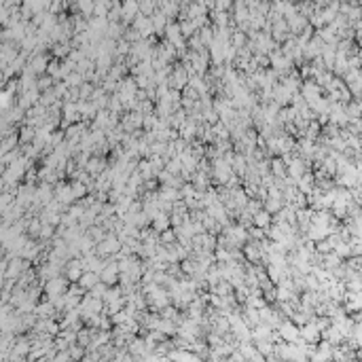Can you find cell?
Returning <instances> with one entry per match:
<instances>
[{
    "mask_svg": "<svg viewBox=\"0 0 362 362\" xmlns=\"http://www.w3.org/2000/svg\"><path fill=\"white\" fill-rule=\"evenodd\" d=\"M151 227L157 233H165V231H169V227H172V218H169V214H165V212H161V214L153 221Z\"/></svg>",
    "mask_w": 362,
    "mask_h": 362,
    "instance_id": "28",
    "label": "cell"
},
{
    "mask_svg": "<svg viewBox=\"0 0 362 362\" xmlns=\"http://www.w3.org/2000/svg\"><path fill=\"white\" fill-rule=\"evenodd\" d=\"M55 305L51 303V301H42V303H38V307H36V316L40 318V320H53L55 318Z\"/></svg>",
    "mask_w": 362,
    "mask_h": 362,
    "instance_id": "23",
    "label": "cell"
},
{
    "mask_svg": "<svg viewBox=\"0 0 362 362\" xmlns=\"http://www.w3.org/2000/svg\"><path fill=\"white\" fill-rule=\"evenodd\" d=\"M108 288H110V286H106V284H104V282H100V284H98V286H96L94 290H91V293H89V295H94V296H98V299H104V296H106V293H108Z\"/></svg>",
    "mask_w": 362,
    "mask_h": 362,
    "instance_id": "50",
    "label": "cell"
},
{
    "mask_svg": "<svg viewBox=\"0 0 362 362\" xmlns=\"http://www.w3.org/2000/svg\"><path fill=\"white\" fill-rule=\"evenodd\" d=\"M278 335H280V339H284L286 343H299V339H301L299 326H296L293 320L282 322V326L278 329Z\"/></svg>",
    "mask_w": 362,
    "mask_h": 362,
    "instance_id": "11",
    "label": "cell"
},
{
    "mask_svg": "<svg viewBox=\"0 0 362 362\" xmlns=\"http://www.w3.org/2000/svg\"><path fill=\"white\" fill-rule=\"evenodd\" d=\"M212 21H214V28H229L231 26V15L229 13H221V11H212Z\"/></svg>",
    "mask_w": 362,
    "mask_h": 362,
    "instance_id": "33",
    "label": "cell"
},
{
    "mask_svg": "<svg viewBox=\"0 0 362 362\" xmlns=\"http://www.w3.org/2000/svg\"><path fill=\"white\" fill-rule=\"evenodd\" d=\"M157 330H161L163 335H174V332H178V324L172 322V320H165V318H161Z\"/></svg>",
    "mask_w": 362,
    "mask_h": 362,
    "instance_id": "42",
    "label": "cell"
},
{
    "mask_svg": "<svg viewBox=\"0 0 362 362\" xmlns=\"http://www.w3.org/2000/svg\"><path fill=\"white\" fill-rule=\"evenodd\" d=\"M30 269H32L30 261L15 257V259H11L9 263H6V269H2V275H4V280H15L17 282L21 275H24L26 271H30Z\"/></svg>",
    "mask_w": 362,
    "mask_h": 362,
    "instance_id": "2",
    "label": "cell"
},
{
    "mask_svg": "<svg viewBox=\"0 0 362 362\" xmlns=\"http://www.w3.org/2000/svg\"><path fill=\"white\" fill-rule=\"evenodd\" d=\"M123 34H125L123 24H110L108 30H106V36H108L110 40H121L123 38Z\"/></svg>",
    "mask_w": 362,
    "mask_h": 362,
    "instance_id": "40",
    "label": "cell"
},
{
    "mask_svg": "<svg viewBox=\"0 0 362 362\" xmlns=\"http://www.w3.org/2000/svg\"><path fill=\"white\" fill-rule=\"evenodd\" d=\"M68 280L64 278V275H60V278H53V280H49L47 284H45V293H47V296H49V301L51 299H58V296H64L68 293Z\"/></svg>",
    "mask_w": 362,
    "mask_h": 362,
    "instance_id": "8",
    "label": "cell"
},
{
    "mask_svg": "<svg viewBox=\"0 0 362 362\" xmlns=\"http://www.w3.org/2000/svg\"><path fill=\"white\" fill-rule=\"evenodd\" d=\"M210 60L214 66H225V47L214 42V45L210 47Z\"/></svg>",
    "mask_w": 362,
    "mask_h": 362,
    "instance_id": "32",
    "label": "cell"
},
{
    "mask_svg": "<svg viewBox=\"0 0 362 362\" xmlns=\"http://www.w3.org/2000/svg\"><path fill=\"white\" fill-rule=\"evenodd\" d=\"M223 235L229 239V244H231V248H241V246H246L248 244V229H244L241 225H229V227H225L223 229Z\"/></svg>",
    "mask_w": 362,
    "mask_h": 362,
    "instance_id": "4",
    "label": "cell"
},
{
    "mask_svg": "<svg viewBox=\"0 0 362 362\" xmlns=\"http://www.w3.org/2000/svg\"><path fill=\"white\" fill-rule=\"evenodd\" d=\"M271 174H273L278 180L288 178V163L284 161L282 157H275V159H271Z\"/></svg>",
    "mask_w": 362,
    "mask_h": 362,
    "instance_id": "21",
    "label": "cell"
},
{
    "mask_svg": "<svg viewBox=\"0 0 362 362\" xmlns=\"http://www.w3.org/2000/svg\"><path fill=\"white\" fill-rule=\"evenodd\" d=\"M271 221H273V214H269L265 208L254 214V227H259V229H263V231H267L269 227H271Z\"/></svg>",
    "mask_w": 362,
    "mask_h": 362,
    "instance_id": "25",
    "label": "cell"
},
{
    "mask_svg": "<svg viewBox=\"0 0 362 362\" xmlns=\"http://www.w3.org/2000/svg\"><path fill=\"white\" fill-rule=\"evenodd\" d=\"M214 248H218V237H214L212 233H199V235L193 237V250H201V252H212Z\"/></svg>",
    "mask_w": 362,
    "mask_h": 362,
    "instance_id": "10",
    "label": "cell"
},
{
    "mask_svg": "<svg viewBox=\"0 0 362 362\" xmlns=\"http://www.w3.org/2000/svg\"><path fill=\"white\" fill-rule=\"evenodd\" d=\"M70 356H72V360H83L87 354H85V347L81 345H72L70 347Z\"/></svg>",
    "mask_w": 362,
    "mask_h": 362,
    "instance_id": "51",
    "label": "cell"
},
{
    "mask_svg": "<svg viewBox=\"0 0 362 362\" xmlns=\"http://www.w3.org/2000/svg\"><path fill=\"white\" fill-rule=\"evenodd\" d=\"M53 191H55V199H58L62 205H66V208H70L76 199H74V193H72V184L70 182H58L53 187Z\"/></svg>",
    "mask_w": 362,
    "mask_h": 362,
    "instance_id": "9",
    "label": "cell"
},
{
    "mask_svg": "<svg viewBox=\"0 0 362 362\" xmlns=\"http://www.w3.org/2000/svg\"><path fill=\"white\" fill-rule=\"evenodd\" d=\"M17 140H19V132L2 138V146H0V153H2V157H4V155H9V153H13V151H17V148H19L17 146Z\"/></svg>",
    "mask_w": 362,
    "mask_h": 362,
    "instance_id": "24",
    "label": "cell"
},
{
    "mask_svg": "<svg viewBox=\"0 0 362 362\" xmlns=\"http://www.w3.org/2000/svg\"><path fill=\"white\" fill-rule=\"evenodd\" d=\"M212 295H216V296H223V299H227V296H231L233 295V286L227 280H223L221 284H216L214 288H212Z\"/></svg>",
    "mask_w": 362,
    "mask_h": 362,
    "instance_id": "36",
    "label": "cell"
},
{
    "mask_svg": "<svg viewBox=\"0 0 362 362\" xmlns=\"http://www.w3.org/2000/svg\"><path fill=\"white\" fill-rule=\"evenodd\" d=\"M108 167L110 165H108V161H106L104 157H98V155H94V157L89 159V163H87V167H85V169H87V174H91L94 178H98V176L104 174Z\"/></svg>",
    "mask_w": 362,
    "mask_h": 362,
    "instance_id": "16",
    "label": "cell"
},
{
    "mask_svg": "<svg viewBox=\"0 0 362 362\" xmlns=\"http://www.w3.org/2000/svg\"><path fill=\"white\" fill-rule=\"evenodd\" d=\"M269 60H271V68L275 70V72L280 74V79L282 76H286V74H290L293 72V66H295V62L288 58L286 53L282 51V49H275V51L269 55Z\"/></svg>",
    "mask_w": 362,
    "mask_h": 362,
    "instance_id": "3",
    "label": "cell"
},
{
    "mask_svg": "<svg viewBox=\"0 0 362 362\" xmlns=\"http://www.w3.org/2000/svg\"><path fill=\"white\" fill-rule=\"evenodd\" d=\"M70 184H72V193H74V199L83 201L85 197H87V193H89V187H87V184H85V182H79V180H72Z\"/></svg>",
    "mask_w": 362,
    "mask_h": 362,
    "instance_id": "38",
    "label": "cell"
},
{
    "mask_svg": "<svg viewBox=\"0 0 362 362\" xmlns=\"http://www.w3.org/2000/svg\"><path fill=\"white\" fill-rule=\"evenodd\" d=\"M324 339H326L329 343H341V341H343V332L339 330L335 324H330L329 329L324 330Z\"/></svg>",
    "mask_w": 362,
    "mask_h": 362,
    "instance_id": "34",
    "label": "cell"
},
{
    "mask_svg": "<svg viewBox=\"0 0 362 362\" xmlns=\"http://www.w3.org/2000/svg\"><path fill=\"white\" fill-rule=\"evenodd\" d=\"M271 100L278 104V106H282V108H286L288 104H293V94H290V91L284 87L282 83H278L273 87V96H271Z\"/></svg>",
    "mask_w": 362,
    "mask_h": 362,
    "instance_id": "15",
    "label": "cell"
},
{
    "mask_svg": "<svg viewBox=\"0 0 362 362\" xmlns=\"http://www.w3.org/2000/svg\"><path fill=\"white\" fill-rule=\"evenodd\" d=\"M100 282H102V278H100L98 273H94V271H85V273H83V278H81V282H79V286H81V288H85L87 293H91V290H94Z\"/></svg>",
    "mask_w": 362,
    "mask_h": 362,
    "instance_id": "22",
    "label": "cell"
},
{
    "mask_svg": "<svg viewBox=\"0 0 362 362\" xmlns=\"http://www.w3.org/2000/svg\"><path fill=\"white\" fill-rule=\"evenodd\" d=\"M151 19H153V26H155V32H161V30H163V32H165V28H167V24H169V19H167L165 15H163V13H161L159 9H157V13H155V15H153Z\"/></svg>",
    "mask_w": 362,
    "mask_h": 362,
    "instance_id": "39",
    "label": "cell"
},
{
    "mask_svg": "<svg viewBox=\"0 0 362 362\" xmlns=\"http://www.w3.org/2000/svg\"><path fill=\"white\" fill-rule=\"evenodd\" d=\"M189 81H191V74H189L187 66H184V64H176V66L172 68V74H169L167 85L176 91H182L189 85Z\"/></svg>",
    "mask_w": 362,
    "mask_h": 362,
    "instance_id": "6",
    "label": "cell"
},
{
    "mask_svg": "<svg viewBox=\"0 0 362 362\" xmlns=\"http://www.w3.org/2000/svg\"><path fill=\"white\" fill-rule=\"evenodd\" d=\"M132 28H133V30H138V32H140V36H142V38H153V34H155L153 19H151V17H144V15H138L136 19H133Z\"/></svg>",
    "mask_w": 362,
    "mask_h": 362,
    "instance_id": "12",
    "label": "cell"
},
{
    "mask_svg": "<svg viewBox=\"0 0 362 362\" xmlns=\"http://www.w3.org/2000/svg\"><path fill=\"white\" fill-rule=\"evenodd\" d=\"M38 91H42V94H45V91H49V89H53V79L49 74H42V76H38Z\"/></svg>",
    "mask_w": 362,
    "mask_h": 362,
    "instance_id": "47",
    "label": "cell"
},
{
    "mask_svg": "<svg viewBox=\"0 0 362 362\" xmlns=\"http://www.w3.org/2000/svg\"><path fill=\"white\" fill-rule=\"evenodd\" d=\"M127 352H130L133 358H144L146 354H151V352H148V347H146L144 339H133V341L127 345Z\"/></svg>",
    "mask_w": 362,
    "mask_h": 362,
    "instance_id": "20",
    "label": "cell"
},
{
    "mask_svg": "<svg viewBox=\"0 0 362 362\" xmlns=\"http://www.w3.org/2000/svg\"><path fill=\"white\" fill-rule=\"evenodd\" d=\"M34 138H36V127H30V125L19 127V142L21 144H32Z\"/></svg>",
    "mask_w": 362,
    "mask_h": 362,
    "instance_id": "31",
    "label": "cell"
},
{
    "mask_svg": "<svg viewBox=\"0 0 362 362\" xmlns=\"http://www.w3.org/2000/svg\"><path fill=\"white\" fill-rule=\"evenodd\" d=\"M159 9V2H153V0H142L140 2V15L144 17H153Z\"/></svg>",
    "mask_w": 362,
    "mask_h": 362,
    "instance_id": "37",
    "label": "cell"
},
{
    "mask_svg": "<svg viewBox=\"0 0 362 362\" xmlns=\"http://www.w3.org/2000/svg\"><path fill=\"white\" fill-rule=\"evenodd\" d=\"M138 172L142 174V178L144 180H155V172H153V167H151V161L148 159H144V161H140L138 163Z\"/></svg>",
    "mask_w": 362,
    "mask_h": 362,
    "instance_id": "43",
    "label": "cell"
},
{
    "mask_svg": "<svg viewBox=\"0 0 362 362\" xmlns=\"http://www.w3.org/2000/svg\"><path fill=\"white\" fill-rule=\"evenodd\" d=\"M49 64H51V60H49V55H47V53H32V55H30V60H28V66H26L24 72H30V74L42 76V74H47Z\"/></svg>",
    "mask_w": 362,
    "mask_h": 362,
    "instance_id": "5",
    "label": "cell"
},
{
    "mask_svg": "<svg viewBox=\"0 0 362 362\" xmlns=\"http://www.w3.org/2000/svg\"><path fill=\"white\" fill-rule=\"evenodd\" d=\"M254 345H257V350L265 358H269V356H273V354H275V341H273V339H257Z\"/></svg>",
    "mask_w": 362,
    "mask_h": 362,
    "instance_id": "27",
    "label": "cell"
},
{
    "mask_svg": "<svg viewBox=\"0 0 362 362\" xmlns=\"http://www.w3.org/2000/svg\"><path fill=\"white\" fill-rule=\"evenodd\" d=\"M64 142H66V132H60L58 130V132L51 133V138H49V146L55 151V148H58L60 144H64Z\"/></svg>",
    "mask_w": 362,
    "mask_h": 362,
    "instance_id": "46",
    "label": "cell"
},
{
    "mask_svg": "<svg viewBox=\"0 0 362 362\" xmlns=\"http://www.w3.org/2000/svg\"><path fill=\"white\" fill-rule=\"evenodd\" d=\"M79 110H81V119H96V115L100 112L91 100H87V102L81 100V102H79Z\"/></svg>",
    "mask_w": 362,
    "mask_h": 362,
    "instance_id": "30",
    "label": "cell"
},
{
    "mask_svg": "<svg viewBox=\"0 0 362 362\" xmlns=\"http://www.w3.org/2000/svg\"><path fill=\"white\" fill-rule=\"evenodd\" d=\"M244 254H246L248 263L257 265V263H263V254H265V250H263L261 241H248V244L244 246Z\"/></svg>",
    "mask_w": 362,
    "mask_h": 362,
    "instance_id": "13",
    "label": "cell"
},
{
    "mask_svg": "<svg viewBox=\"0 0 362 362\" xmlns=\"http://www.w3.org/2000/svg\"><path fill=\"white\" fill-rule=\"evenodd\" d=\"M66 83H68V87H72V89H79L81 85H85L87 81H85V76H83L81 72H72V74H70L68 79H66Z\"/></svg>",
    "mask_w": 362,
    "mask_h": 362,
    "instance_id": "45",
    "label": "cell"
},
{
    "mask_svg": "<svg viewBox=\"0 0 362 362\" xmlns=\"http://www.w3.org/2000/svg\"><path fill=\"white\" fill-rule=\"evenodd\" d=\"M263 208H265L269 214H278V212L284 208V199H275V197H267L265 203H263Z\"/></svg>",
    "mask_w": 362,
    "mask_h": 362,
    "instance_id": "35",
    "label": "cell"
},
{
    "mask_svg": "<svg viewBox=\"0 0 362 362\" xmlns=\"http://www.w3.org/2000/svg\"><path fill=\"white\" fill-rule=\"evenodd\" d=\"M180 30H182V36L187 38V40L197 34V28L193 24V19H180Z\"/></svg>",
    "mask_w": 362,
    "mask_h": 362,
    "instance_id": "41",
    "label": "cell"
},
{
    "mask_svg": "<svg viewBox=\"0 0 362 362\" xmlns=\"http://www.w3.org/2000/svg\"><path fill=\"white\" fill-rule=\"evenodd\" d=\"M53 362H72V356H70V350H66V352H58V354H55V358H53Z\"/></svg>",
    "mask_w": 362,
    "mask_h": 362,
    "instance_id": "52",
    "label": "cell"
},
{
    "mask_svg": "<svg viewBox=\"0 0 362 362\" xmlns=\"http://www.w3.org/2000/svg\"><path fill=\"white\" fill-rule=\"evenodd\" d=\"M108 26H110V21L106 19V17H91L89 19V30L91 32H98V34H104V36H106V30H108Z\"/></svg>",
    "mask_w": 362,
    "mask_h": 362,
    "instance_id": "29",
    "label": "cell"
},
{
    "mask_svg": "<svg viewBox=\"0 0 362 362\" xmlns=\"http://www.w3.org/2000/svg\"><path fill=\"white\" fill-rule=\"evenodd\" d=\"M85 271H87V269H85V261L81 257L79 259H70L66 263V267H64V278H66L68 282H72V284H79Z\"/></svg>",
    "mask_w": 362,
    "mask_h": 362,
    "instance_id": "7",
    "label": "cell"
},
{
    "mask_svg": "<svg viewBox=\"0 0 362 362\" xmlns=\"http://www.w3.org/2000/svg\"><path fill=\"white\" fill-rule=\"evenodd\" d=\"M299 332H301V339H303L305 343H316L318 339H320V335H322V330L314 324V320L307 322V324H303V326H299Z\"/></svg>",
    "mask_w": 362,
    "mask_h": 362,
    "instance_id": "14",
    "label": "cell"
},
{
    "mask_svg": "<svg viewBox=\"0 0 362 362\" xmlns=\"http://www.w3.org/2000/svg\"><path fill=\"white\" fill-rule=\"evenodd\" d=\"M85 233H87L89 239L94 241L96 246H98V244H102V241L106 239V235H108V231H106L102 225H94V227H89V229L85 231Z\"/></svg>",
    "mask_w": 362,
    "mask_h": 362,
    "instance_id": "26",
    "label": "cell"
},
{
    "mask_svg": "<svg viewBox=\"0 0 362 362\" xmlns=\"http://www.w3.org/2000/svg\"><path fill=\"white\" fill-rule=\"evenodd\" d=\"M176 241H178V237H176V231H174V229H169V231H165V233H161V237H159V244H161V246H165V248L174 246Z\"/></svg>",
    "mask_w": 362,
    "mask_h": 362,
    "instance_id": "44",
    "label": "cell"
},
{
    "mask_svg": "<svg viewBox=\"0 0 362 362\" xmlns=\"http://www.w3.org/2000/svg\"><path fill=\"white\" fill-rule=\"evenodd\" d=\"M123 38H125L127 42H132V45H136L138 40H142L140 32H138V30H133V28H127V30H125V34H123Z\"/></svg>",
    "mask_w": 362,
    "mask_h": 362,
    "instance_id": "48",
    "label": "cell"
},
{
    "mask_svg": "<svg viewBox=\"0 0 362 362\" xmlns=\"http://www.w3.org/2000/svg\"><path fill=\"white\" fill-rule=\"evenodd\" d=\"M191 184L195 187L197 193H205L210 187V172H203V169H197V172L193 174V180H191Z\"/></svg>",
    "mask_w": 362,
    "mask_h": 362,
    "instance_id": "17",
    "label": "cell"
},
{
    "mask_svg": "<svg viewBox=\"0 0 362 362\" xmlns=\"http://www.w3.org/2000/svg\"><path fill=\"white\" fill-rule=\"evenodd\" d=\"M68 89H70V87H68L66 81H58V83L53 85V91H55V96H58V98H66Z\"/></svg>",
    "mask_w": 362,
    "mask_h": 362,
    "instance_id": "49",
    "label": "cell"
},
{
    "mask_svg": "<svg viewBox=\"0 0 362 362\" xmlns=\"http://www.w3.org/2000/svg\"><path fill=\"white\" fill-rule=\"evenodd\" d=\"M233 167L229 161H225L223 157H218L212 161V180H214L216 184H221V187H227V182H229L233 178Z\"/></svg>",
    "mask_w": 362,
    "mask_h": 362,
    "instance_id": "1",
    "label": "cell"
},
{
    "mask_svg": "<svg viewBox=\"0 0 362 362\" xmlns=\"http://www.w3.org/2000/svg\"><path fill=\"white\" fill-rule=\"evenodd\" d=\"M138 15H140V2H136V0L123 2V24H133V19Z\"/></svg>",
    "mask_w": 362,
    "mask_h": 362,
    "instance_id": "19",
    "label": "cell"
},
{
    "mask_svg": "<svg viewBox=\"0 0 362 362\" xmlns=\"http://www.w3.org/2000/svg\"><path fill=\"white\" fill-rule=\"evenodd\" d=\"M320 94H322V89H320V85H318L314 79H309V81H305V83H303V87H301V96H303L307 102L316 100V98H322Z\"/></svg>",
    "mask_w": 362,
    "mask_h": 362,
    "instance_id": "18",
    "label": "cell"
}]
</instances>
